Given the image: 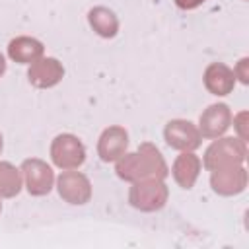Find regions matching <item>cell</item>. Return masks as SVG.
I'll use <instances>...</instances> for the list:
<instances>
[{
  "label": "cell",
  "instance_id": "d6986e66",
  "mask_svg": "<svg viewBox=\"0 0 249 249\" xmlns=\"http://www.w3.org/2000/svg\"><path fill=\"white\" fill-rule=\"evenodd\" d=\"M202 2H204V0H175L177 8H181V10H195V8H198Z\"/></svg>",
  "mask_w": 249,
  "mask_h": 249
},
{
  "label": "cell",
  "instance_id": "8992f818",
  "mask_svg": "<svg viewBox=\"0 0 249 249\" xmlns=\"http://www.w3.org/2000/svg\"><path fill=\"white\" fill-rule=\"evenodd\" d=\"M163 138L169 148L179 152H195L202 142L198 126H195L191 121H185V119L169 121L163 128Z\"/></svg>",
  "mask_w": 249,
  "mask_h": 249
},
{
  "label": "cell",
  "instance_id": "ffe728a7",
  "mask_svg": "<svg viewBox=\"0 0 249 249\" xmlns=\"http://www.w3.org/2000/svg\"><path fill=\"white\" fill-rule=\"evenodd\" d=\"M4 72H6V58L0 54V78L4 76Z\"/></svg>",
  "mask_w": 249,
  "mask_h": 249
},
{
  "label": "cell",
  "instance_id": "9c48e42d",
  "mask_svg": "<svg viewBox=\"0 0 249 249\" xmlns=\"http://www.w3.org/2000/svg\"><path fill=\"white\" fill-rule=\"evenodd\" d=\"M231 109L226 103H214L206 107L198 121V132L202 138L214 140L218 136H224V132L231 126Z\"/></svg>",
  "mask_w": 249,
  "mask_h": 249
},
{
  "label": "cell",
  "instance_id": "8fae6325",
  "mask_svg": "<svg viewBox=\"0 0 249 249\" xmlns=\"http://www.w3.org/2000/svg\"><path fill=\"white\" fill-rule=\"evenodd\" d=\"M126 148H128V132L119 124L107 126L97 140V154L105 163L117 161L126 152Z\"/></svg>",
  "mask_w": 249,
  "mask_h": 249
},
{
  "label": "cell",
  "instance_id": "3957f363",
  "mask_svg": "<svg viewBox=\"0 0 249 249\" xmlns=\"http://www.w3.org/2000/svg\"><path fill=\"white\" fill-rule=\"evenodd\" d=\"M169 189L163 183V179L158 177H146L132 181V187L128 191V202L136 210L142 212H156L161 210L167 202Z\"/></svg>",
  "mask_w": 249,
  "mask_h": 249
},
{
  "label": "cell",
  "instance_id": "ba28073f",
  "mask_svg": "<svg viewBox=\"0 0 249 249\" xmlns=\"http://www.w3.org/2000/svg\"><path fill=\"white\" fill-rule=\"evenodd\" d=\"M210 187L220 196H235L247 187V169L243 165L210 171Z\"/></svg>",
  "mask_w": 249,
  "mask_h": 249
},
{
  "label": "cell",
  "instance_id": "e0dca14e",
  "mask_svg": "<svg viewBox=\"0 0 249 249\" xmlns=\"http://www.w3.org/2000/svg\"><path fill=\"white\" fill-rule=\"evenodd\" d=\"M233 72V76H235V80H239L241 84H249V58L247 56H243L237 64H235V68L231 70Z\"/></svg>",
  "mask_w": 249,
  "mask_h": 249
},
{
  "label": "cell",
  "instance_id": "5bb4252c",
  "mask_svg": "<svg viewBox=\"0 0 249 249\" xmlns=\"http://www.w3.org/2000/svg\"><path fill=\"white\" fill-rule=\"evenodd\" d=\"M43 53H45L43 43L33 39V37L21 35V37H16L8 43V56L19 64H31L37 58H41Z\"/></svg>",
  "mask_w": 249,
  "mask_h": 249
},
{
  "label": "cell",
  "instance_id": "7a4b0ae2",
  "mask_svg": "<svg viewBox=\"0 0 249 249\" xmlns=\"http://www.w3.org/2000/svg\"><path fill=\"white\" fill-rule=\"evenodd\" d=\"M245 158H247V144H245V140H241L237 136H218L206 148L202 165L208 171H214V169L243 165Z\"/></svg>",
  "mask_w": 249,
  "mask_h": 249
},
{
  "label": "cell",
  "instance_id": "7c38bea8",
  "mask_svg": "<svg viewBox=\"0 0 249 249\" xmlns=\"http://www.w3.org/2000/svg\"><path fill=\"white\" fill-rule=\"evenodd\" d=\"M204 88L212 95H228L235 88V76L230 66L224 62H210L204 70Z\"/></svg>",
  "mask_w": 249,
  "mask_h": 249
},
{
  "label": "cell",
  "instance_id": "277c9868",
  "mask_svg": "<svg viewBox=\"0 0 249 249\" xmlns=\"http://www.w3.org/2000/svg\"><path fill=\"white\" fill-rule=\"evenodd\" d=\"M51 160L60 169H78L86 161V146L74 134H58L51 144Z\"/></svg>",
  "mask_w": 249,
  "mask_h": 249
},
{
  "label": "cell",
  "instance_id": "44dd1931",
  "mask_svg": "<svg viewBox=\"0 0 249 249\" xmlns=\"http://www.w3.org/2000/svg\"><path fill=\"white\" fill-rule=\"evenodd\" d=\"M2 148H4V144H2V134H0V154H2Z\"/></svg>",
  "mask_w": 249,
  "mask_h": 249
},
{
  "label": "cell",
  "instance_id": "6da1fadb",
  "mask_svg": "<svg viewBox=\"0 0 249 249\" xmlns=\"http://www.w3.org/2000/svg\"><path fill=\"white\" fill-rule=\"evenodd\" d=\"M115 171L123 181H128V183L146 179V177L165 179L169 173L161 152L150 142L140 144L136 152H124L115 161Z\"/></svg>",
  "mask_w": 249,
  "mask_h": 249
},
{
  "label": "cell",
  "instance_id": "30bf717a",
  "mask_svg": "<svg viewBox=\"0 0 249 249\" xmlns=\"http://www.w3.org/2000/svg\"><path fill=\"white\" fill-rule=\"evenodd\" d=\"M64 76V68L62 64L53 58V56H41L35 62L29 64L27 70V80L31 86L39 88V89H47L56 86Z\"/></svg>",
  "mask_w": 249,
  "mask_h": 249
},
{
  "label": "cell",
  "instance_id": "4fadbf2b",
  "mask_svg": "<svg viewBox=\"0 0 249 249\" xmlns=\"http://www.w3.org/2000/svg\"><path fill=\"white\" fill-rule=\"evenodd\" d=\"M200 167H202V161L195 152H181L173 161L171 175L181 189L189 191L195 187L198 173H200Z\"/></svg>",
  "mask_w": 249,
  "mask_h": 249
},
{
  "label": "cell",
  "instance_id": "7402d4cb",
  "mask_svg": "<svg viewBox=\"0 0 249 249\" xmlns=\"http://www.w3.org/2000/svg\"><path fill=\"white\" fill-rule=\"evenodd\" d=\"M0 212H2V202H0Z\"/></svg>",
  "mask_w": 249,
  "mask_h": 249
},
{
  "label": "cell",
  "instance_id": "9a60e30c",
  "mask_svg": "<svg viewBox=\"0 0 249 249\" xmlns=\"http://www.w3.org/2000/svg\"><path fill=\"white\" fill-rule=\"evenodd\" d=\"M88 21L91 25V29L105 39H111L117 35L119 31V18L115 16L113 10L105 8V6H95L88 12Z\"/></svg>",
  "mask_w": 249,
  "mask_h": 249
},
{
  "label": "cell",
  "instance_id": "52a82bcc",
  "mask_svg": "<svg viewBox=\"0 0 249 249\" xmlns=\"http://www.w3.org/2000/svg\"><path fill=\"white\" fill-rule=\"evenodd\" d=\"M56 189L60 198L68 204H86L91 198L89 179L76 169H64L56 179Z\"/></svg>",
  "mask_w": 249,
  "mask_h": 249
},
{
  "label": "cell",
  "instance_id": "5b68a950",
  "mask_svg": "<svg viewBox=\"0 0 249 249\" xmlns=\"http://www.w3.org/2000/svg\"><path fill=\"white\" fill-rule=\"evenodd\" d=\"M19 169H21V175H23V187L27 189L29 195L45 196L53 191L54 171L47 161H43L39 158H29V160H23Z\"/></svg>",
  "mask_w": 249,
  "mask_h": 249
},
{
  "label": "cell",
  "instance_id": "ac0fdd59",
  "mask_svg": "<svg viewBox=\"0 0 249 249\" xmlns=\"http://www.w3.org/2000/svg\"><path fill=\"white\" fill-rule=\"evenodd\" d=\"M247 119H249V115H247V111H241V113H237L235 117H231V121H233V126H235V130H237V138H241V140H245L247 142Z\"/></svg>",
  "mask_w": 249,
  "mask_h": 249
},
{
  "label": "cell",
  "instance_id": "2e32d148",
  "mask_svg": "<svg viewBox=\"0 0 249 249\" xmlns=\"http://www.w3.org/2000/svg\"><path fill=\"white\" fill-rule=\"evenodd\" d=\"M21 187H23L21 169H18L10 161H0V196L12 198V196L19 195Z\"/></svg>",
  "mask_w": 249,
  "mask_h": 249
}]
</instances>
